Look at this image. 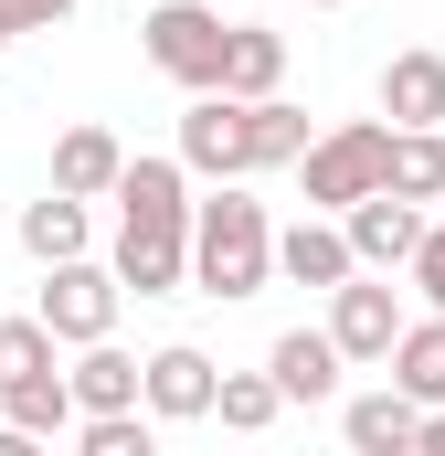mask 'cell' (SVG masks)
<instances>
[{"label": "cell", "mask_w": 445, "mask_h": 456, "mask_svg": "<svg viewBox=\"0 0 445 456\" xmlns=\"http://www.w3.org/2000/svg\"><path fill=\"white\" fill-rule=\"evenodd\" d=\"M117 276L127 297H181L191 287V159H127L117 181Z\"/></svg>", "instance_id": "6da1fadb"}, {"label": "cell", "mask_w": 445, "mask_h": 456, "mask_svg": "<svg viewBox=\"0 0 445 456\" xmlns=\"http://www.w3.org/2000/svg\"><path fill=\"white\" fill-rule=\"evenodd\" d=\"M276 287V213L244 191V181H213L191 202V297H265Z\"/></svg>", "instance_id": "7a4b0ae2"}, {"label": "cell", "mask_w": 445, "mask_h": 456, "mask_svg": "<svg viewBox=\"0 0 445 456\" xmlns=\"http://www.w3.org/2000/svg\"><path fill=\"white\" fill-rule=\"evenodd\" d=\"M297 191H308V213H350L360 191H392V117H339L308 138V159H297Z\"/></svg>", "instance_id": "3957f363"}, {"label": "cell", "mask_w": 445, "mask_h": 456, "mask_svg": "<svg viewBox=\"0 0 445 456\" xmlns=\"http://www.w3.org/2000/svg\"><path fill=\"white\" fill-rule=\"evenodd\" d=\"M138 53L181 96H202V86H222V64H233V21H222L213 0H149L138 11Z\"/></svg>", "instance_id": "277c9868"}, {"label": "cell", "mask_w": 445, "mask_h": 456, "mask_svg": "<svg viewBox=\"0 0 445 456\" xmlns=\"http://www.w3.org/2000/svg\"><path fill=\"white\" fill-rule=\"evenodd\" d=\"M32 308L53 319V340H64V350H85V340H117V308H127V276H117V265H96V255H64V265H43Z\"/></svg>", "instance_id": "5b68a950"}, {"label": "cell", "mask_w": 445, "mask_h": 456, "mask_svg": "<svg viewBox=\"0 0 445 456\" xmlns=\"http://www.w3.org/2000/svg\"><path fill=\"white\" fill-rule=\"evenodd\" d=\"M181 159H191V181H255V96L202 86L181 107Z\"/></svg>", "instance_id": "8992f818"}, {"label": "cell", "mask_w": 445, "mask_h": 456, "mask_svg": "<svg viewBox=\"0 0 445 456\" xmlns=\"http://www.w3.org/2000/svg\"><path fill=\"white\" fill-rule=\"evenodd\" d=\"M403 319H414V308H403V287H392L382 265H360L350 287H329V340L350 350V371H382L392 340H403Z\"/></svg>", "instance_id": "52a82bcc"}, {"label": "cell", "mask_w": 445, "mask_h": 456, "mask_svg": "<svg viewBox=\"0 0 445 456\" xmlns=\"http://www.w3.org/2000/svg\"><path fill=\"white\" fill-rule=\"evenodd\" d=\"M276 276H287V287H319V297L350 287V276H360L350 224H339V213H297V224H276Z\"/></svg>", "instance_id": "ba28073f"}, {"label": "cell", "mask_w": 445, "mask_h": 456, "mask_svg": "<svg viewBox=\"0 0 445 456\" xmlns=\"http://www.w3.org/2000/svg\"><path fill=\"white\" fill-rule=\"evenodd\" d=\"M213 393H222L213 350H191V340L149 350V414H159V425H213Z\"/></svg>", "instance_id": "9c48e42d"}, {"label": "cell", "mask_w": 445, "mask_h": 456, "mask_svg": "<svg viewBox=\"0 0 445 456\" xmlns=\"http://www.w3.org/2000/svg\"><path fill=\"white\" fill-rule=\"evenodd\" d=\"M265 371H276V393H287V403H339L350 350L329 340V319H319V330H276V340H265Z\"/></svg>", "instance_id": "30bf717a"}, {"label": "cell", "mask_w": 445, "mask_h": 456, "mask_svg": "<svg viewBox=\"0 0 445 456\" xmlns=\"http://www.w3.org/2000/svg\"><path fill=\"white\" fill-rule=\"evenodd\" d=\"M339 436H350L360 456H414V446H425V403L382 371L371 393H350V403H339Z\"/></svg>", "instance_id": "8fae6325"}, {"label": "cell", "mask_w": 445, "mask_h": 456, "mask_svg": "<svg viewBox=\"0 0 445 456\" xmlns=\"http://www.w3.org/2000/svg\"><path fill=\"white\" fill-rule=\"evenodd\" d=\"M339 224H350V255H360V265L392 276V265H414V244H425V202H403V191H360Z\"/></svg>", "instance_id": "7c38bea8"}, {"label": "cell", "mask_w": 445, "mask_h": 456, "mask_svg": "<svg viewBox=\"0 0 445 456\" xmlns=\"http://www.w3.org/2000/svg\"><path fill=\"white\" fill-rule=\"evenodd\" d=\"M117 181H127V138L117 127H64L53 138V191H85V202H117Z\"/></svg>", "instance_id": "4fadbf2b"}, {"label": "cell", "mask_w": 445, "mask_h": 456, "mask_svg": "<svg viewBox=\"0 0 445 456\" xmlns=\"http://www.w3.org/2000/svg\"><path fill=\"white\" fill-rule=\"evenodd\" d=\"M382 117L392 127H445V53L435 43H403L382 64Z\"/></svg>", "instance_id": "5bb4252c"}, {"label": "cell", "mask_w": 445, "mask_h": 456, "mask_svg": "<svg viewBox=\"0 0 445 456\" xmlns=\"http://www.w3.org/2000/svg\"><path fill=\"white\" fill-rule=\"evenodd\" d=\"M21 255H32V265L96 255V202H85V191H43V202H21Z\"/></svg>", "instance_id": "9a60e30c"}, {"label": "cell", "mask_w": 445, "mask_h": 456, "mask_svg": "<svg viewBox=\"0 0 445 456\" xmlns=\"http://www.w3.org/2000/svg\"><path fill=\"white\" fill-rule=\"evenodd\" d=\"M64 371H75V403H85V414H127V403H149V361L117 350V340H85Z\"/></svg>", "instance_id": "2e32d148"}, {"label": "cell", "mask_w": 445, "mask_h": 456, "mask_svg": "<svg viewBox=\"0 0 445 456\" xmlns=\"http://www.w3.org/2000/svg\"><path fill=\"white\" fill-rule=\"evenodd\" d=\"M414 403H445V319L425 308V319H403V340H392V361H382Z\"/></svg>", "instance_id": "e0dca14e"}, {"label": "cell", "mask_w": 445, "mask_h": 456, "mask_svg": "<svg viewBox=\"0 0 445 456\" xmlns=\"http://www.w3.org/2000/svg\"><path fill=\"white\" fill-rule=\"evenodd\" d=\"M222 86H233V96H276V86H287V32L233 21V64H222Z\"/></svg>", "instance_id": "ac0fdd59"}, {"label": "cell", "mask_w": 445, "mask_h": 456, "mask_svg": "<svg viewBox=\"0 0 445 456\" xmlns=\"http://www.w3.org/2000/svg\"><path fill=\"white\" fill-rule=\"evenodd\" d=\"M276 414H287L276 371H222V393H213V425H222V436H265Z\"/></svg>", "instance_id": "d6986e66"}, {"label": "cell", "mask_w": 445, "mask_h": 456, "mask_svg": "<svg viewBox=\"0 0 445 456\" xmlns=\"http://www.w3.org/2000/svg\"><path fill=\"white\" fill-rule=\"evenodd\" d=\"M392 191L445 202V127H392Z\"/></svg>", "instance_id": "ffe728a7"}, {"label": "cell", "mask_w": 445, "mask_h": 456, "mask_svg": "<svg viewBox=\"0 0 445 456\" xmlns=\"http://www.w3.org/2000/svg\"><path fill=\"white\" fill-rule=\"evenodd\" d=\"M308 107H287V96H255V170H297L308 159Z\"/></svg>", "instance_id": "44dd1931"}, {"label": "cell", "mask_w": 445, "mask_h": 456, "mask_svg": "<svg viewBox=\"0 0 445 456\" xmlns=\"http://www.w3.org/2000/svg\"><path fill=\"white\" fill-rule=\"evenodd\" d=\"M53 361H64V340H53V319H43V308L0 319V393H11V382H32V371H53Z\"/></svg>", "instance_id": "7402d4cb"}, {"label": "cell", "mask_w": 445, "mask_h": 456, "mask_svg": "<svg viewBox=\"0 0 445 456\" xmlns=\"http://www.w3.org/2000/svg\"><path fill=\"white\" fill-rule=\"evenodd\" d=\"M75 446H85V456H149V446H159V414H149V403H127V414H85Z\"/></svg>", "instance_id": "603a6c76"}, {"label": "cell", "mask_w": 445, "mask_h": 456, "mask_svg": "<svg viewBox=\"0 0 445 456\" xmlns=\"http://www.w3.org/2000/svg\"><path fill=\"white\" fill-rule=\"evenodd\" d=\"M403 287H414V297H425V308L445 319V224H425V244H414V265H403Z\"/></svg>", "instance_id": "cb8c5ba5"}, {"label": "cell", "mask_w": 445, "mask_h": 456, "mask_svg": "<svg viewBox=\"0 0 445 456\" xmlns=\"http://www.w3.org/2000/svg\"><path fill=\"white\" fill-rule=\"evenodd\" d=\"M0 11H11V32H53V21L85 11V0H0Z\"/></svg>", "instance_id": "d4e9b609"}, {"label": "cell", "mask_w": 445, "mask_h": 456, "mask_svg": "<svg viewBox=\"0 0 445 456\" xmlns=\"http://www.w3.org/2000/svg\"><path fill=\"white\" fill-rule=\"evenodd\" d=\"M414 456H445V403H425V446Z\"/></svg>", "instance_id": "484cf974"}, {"label": "cell", "mask_w": 445, "mask_h": 456, "mask_svg": "<svg viewBox=\"0 0 445 456\" xmlns=\"http://www.w3.org/2000/svg\"><path fill=\"white\" fill-rule=\"evenodd\" d=\"M11 43H21V32H11V11H0V53H11Z\"/></svg>", "instance_id": "4316f807"}, {"label": "cell", "mask_w": 445, "mask_h": 456, "mask_svg": "<svg viewBox=\"0 0 445 456\" xmlns=\"http://www.w3.org/2000/svg\"><path fill=\"white\" fill-rule=\"evenodd\" d=\"M308 11H339V0H308Z\"/></svg>", "instance_id": "83f0119b"}]
</instances>
